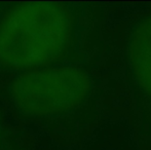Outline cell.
I'll list each match as a JSON object with an SVG mask.
<instances>
[{"label": "cell", "mask_w": 151, "mask_h": 150, "mask_svg": "<svg viewBox=\"0 0 151 150\" xmlns=\"http://www.w3.org/2000/svg\"><path fill=\"white\" fill-rule=\"evenodd\" d=\"M100 90L91 65L74 63L12 74L1 98L26 119L56 123L79 140L98 121Z\"/></svg>", "instance_id": "cell-1"}, {"label": "cell", "mask_w": 151, "mask_h": 150, "mask_svg": "<svg viewBox=\"0 0 151 150\" xmlns=\"http://www.w3.org/2000/svg\"><path fill=\"white\" fill-rule=\"evenodd\" d=\"M82 7L66 2L14 4L0 16V73L64 64L78 40Z\"/></svg>", "instance_id": "cell-2"}, {"label": "cell", "mask_w": 151, "mask_h": 150, "mask_svg": "<svg viewBox=\"0 0 151 150\" xmlns=\"http://www.w3.org/2000/svg\"><path fill=\"white\" fill-rule=\"evenodd\" d=\"M124 61L135 134L151 114V9L137 14L124 35Z\"/></svg>", "instance_id": "cell-3"}, {"label": "cell", "mask_w": 151, "mask_h": 150, "mask_svg": "<svg viewBox=\"0 0 151 150\" xmlns=\"http://www.w3.org/2000/svg\"><path fill=\"white\" fill-rule=\"evenodd\" d=\"M135 138L141 150H151V114L142 122L139 131L135 134Z\"/></svg>", "instance_id": "cell-4"}, {"label": "cell", "mask_w": 151, "mask_h": 150, "mask_svg": "<svg viewBox=\"0 0 151 150\" xmlns=\"http://www.w3.org/2000/svg\"><path fill=\"white\" fill-rule=\"evenodd\" d=\"M0 150H18V147L10 140L8 134L0 122Z\"/></svg>", "instance_id": "cell-5"}]
</instances>
